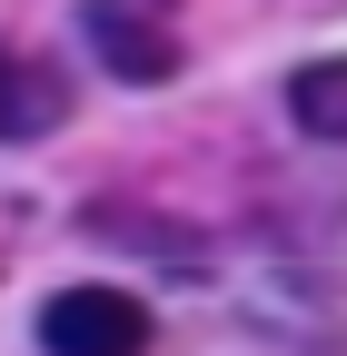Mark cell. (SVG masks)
<instances>
[{
    "mask_svg": "<svg viewBox=\"0 0 347 356\" xmlns=\"http://www.w3.org/2000/svg\"><path fill=\"white\" fill-rule=\"evenodd\" d=\"M149 337H159V317L129 287H60L40 307V346L50 356H149Z\"/></svg>",
    "mask_w": 347,
    "mask_h": 356,
    "instance_id": "6da1fadb",
    "label": "cell"
},
{
    "mask_svg": "<svg viewBox=\"0 0 347 356\" xmlns=\"http://www.w3.org/2000/svg\"><path fill=\"white\" fill-rule=\"evenodd\" d=\"M79 20H90L100 60H109L129 89L179 79V60H189V40H179V0H79Z\"/></svg>",
    "mask_w": 347,
    "mask_h": 356,
    "instance_id": "7a4b0ae2",
    "label": "cell"
},
{
    "mask_svg": "<svg viewBox=\"0 0 347 356\" xmlns=\"http://www.w3.org/2000/svg\"><path fill=\"white\" fill-rule=\"evenodd\" d=\"M60 119H70V79H60V60L0 50V139H50Z\"/></svg>",
    "mask_w": 347,
    "mask_h": 356,
    "instance_id": "3957f363",
    "label": "cell"
},
{
    "mask_svg": "<svg viewBox=\"0 0 347 356\" xmlns=\"http://www.w3.org/2000/svg\"><path fill=\"white\" fill-rule=\"evenodd\" d=\"M288 119L308 129V139H337V129H347V70L337 60H308L288 79Z\"/></svg>",
    "mask_w": 347,
    "mask_h": 356,
    "instance_id": "277c9868",
    "label": "cell"
}]
</instances>
